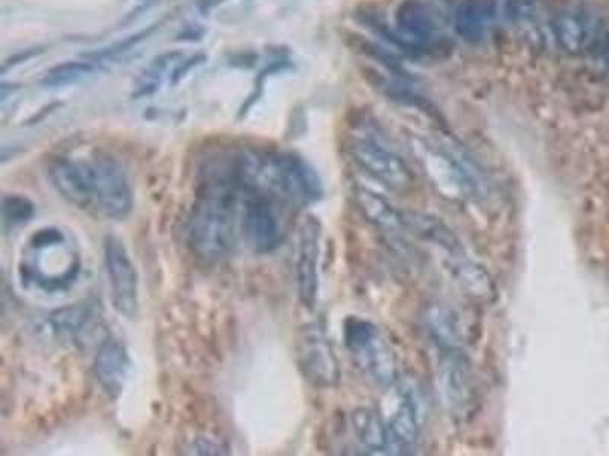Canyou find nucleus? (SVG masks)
<instances>
[{
    "label": "nucleus",
    "mask_w": 609,
    "mask_h": 456,
    "mask_svg": "<svg viewBox=\"0 0 609 456\" xmlns=\"http://www.w3.org/2000/svg\"><path fill=\"white\" fill-rule=\"evenodd\" d=\"M48 177L67 203L95 218L121 221L133 209L130 181L110 157H60L52 160Z\"/></svg>",
    "instance_id": "f257e3e1"
},
{
    "label": "nucleus",
    "mask_w": 609,
    "mask_h": 456,
    "mask_svg": "<svg viewBox=\"0 0 609 456\" xmlns=\"http://www.w3.org/2000/svg\"><path fill=\"white\" fill-rule=\"evenodd\" d=\"M243 197L229 163L208 169L189 216L186 238L201 259L220 260L235 244L238 201Z\"/></svg>",
    "instance_id": "f03ea898"
},
{
    "label": "nucleus",
    "mask_w": 609,
    "mask_h": 456,
    "mask_svg": "<svg viewBox=\"0 0 609 456\" xmlns=\"http://www.w3.org/2000/svg\"><path fill=\"white\" fill-rule=\"evenodd\" d=\"M80 270V248L61 228H42L23 248L20 277L40 291H64L77 280Z\"/></svg>",
    "instance_id": "7ed1b4c3"
},
{
    "label": "nucleus",
    "mask_w": 609,
    "mask_h": 456,
    "mask_svg": "<svg viewBox=\"0 0 609 456\" xmlns=\"http://www.w3.org/2000/svg\"><path fill=\"white\" fill-rule=\"evenodd\" d=\"M416 156L442 197L451 201H465L480 197L485 192L482 175L471 160L451 148L437 149L427 143L418 142Z\"/></svg>",
    "instance_id": "20e7f679"
},
{
    "label": "nucleus",
    "mask_w": 609,
    "mask_h": 456,
    "mask_svg": "<svg viewBox=\"0 0 609 456\" xmlns=\"http://www.w3.org/2000/svg\"><path fill=\"white\" fill-rule=\"evenodd\" d=\"M345 347L352 362L370 384L387 388L396 377V358L380 327L360 317H349L343 326Z\"/></svg>",
    "instance_id": "39448f33"
},
{
    "label": "nucleus",
    "mask_w": 609,
    "mask_h": 456,
    "mask_svg": "<svg viewBox=\"0 0 609 456\" xmlns=\"http://www.w3.org/2000/svg\"><path fill=\"white\" fill-rule=\"evenodd\" d=\"M296 356L303 377L316 388H334L340 382V365L331 339L320 324H307L297 333Z\"/></svg>",
    "instance_id": "423d86ee"
},
{
    "label": "nucleus",
    "mask_w": 609,
    "mask_h": 456,
    "mask_svg": "<svg viewBox=\"0 0 609 456\" xmlns=\"http://www.w3.org/2000/svg\"><path fill=\"white\" fill-rule=\"evenodd\" d=\"M241 230L247 245L256 253H270L285 236L282 209L287 204L262 194L244 195Z\"/></svg>",
    "instance_id": "0eeeda50"
},
{
    "label": "nucleus",
    "mask_w": 609,
    "mask_h": 456,
    "mask_svg": "<svg viewBox=\"0 0 609 456\" xmlns=\"http://www.w3.org/2000/svg\"><path fill=\"white\" fill-rule=\"evenodd\" d=\"M351 154L364 172L390 190L405 192L413 186L415 175L409 165L377 139L358 137L352 142Z\"/></svg>",
    "instance_id": "6e6552de"
},
{
    "label": "nucleus",
    "mask_w": 609,
    "mask_h": 456,
    "mask_svg": "<svg viewBox=\"0 0 609 456\" xmlns=\"http://www.w3.org/2000/svg\"><path fill=\"white\" fill-rule=\"evenodd\" d=\"M104 259L113 308L125 318L136 317L139 311V276L124 242L116 236H107Z\"/></svg>",
    "instance_id": "1a4fd4ad"
},
{
    "label": "nucleus",
    "mask_w": 609,
    "mask_h": 456,
    "mask_svg": "<svg viewBox=\"0 0 609 456\" xmlns=\"http://www.w3.org/2000/svg\"><path fill=\"white\" fill-rule=\"evenodd\" d=\"M395 409L387 415V452L389 455H407L415 450L421 431L422 402L419 393L409 385L401 384L396 388Z\"/></svg>",
    "instance_id": "9d476101"
},
{
    "label": "nucleus",
    "mask_w": 609,
    "mask_h": 456,
    "mask_svg": "<svg viewBox=\"0 0 609 456\" xmlns=\"http://www.w3.org/2000/svg\"><path fill=\"white\" fill-rule=\"evenodd\" d=\"M322 225L314 216L305 219L300 228L297 251V291L303 306L313 309L319 297V260Z\"/></svg>",
    "instance_id": "9b49d317"
},
{
    "label": "nucleus",
    "mask_w": 609,
    "mask_h": 456,
    "mask_svg": "<svg viewBox=\"0 0 609 456\" xmlns=\"http://www.w3.org/2000/svg\"><path fill=\"white\" fill-rule=\"evenodd\" d=\"M439 388L448 408L465 411L472 399V376L462 350L444 352L439 367Z\"/></svg>",
    "instance_id": "f8f14e48"
},
{
    "label": "nucleus",
    "mask_w": 609,
    "mask_h": 456,
    "mask_svg": "<svg viewBox=\"0 0 609 456\" xmlns=\"http://www.w3.org/2000/svg\"><path fill=\"white\" fill-rule=\"evenodd\" d=\"M556 43L567 54L578 55L593 48L600 26L584 11H564L553 19Z\"/></svg>",
    "instance_id": "ddd939ff"
},
{
    "label": "nucleus",
    "mask_w": 609,
    "mask_h": 456,
    "mask_svg": "<svg viewBox=\"0 0 609 456\" xmlns=\"http://www.w3.org/2000/svg\"><path fill=\"white\" fill-rule=\"evenodd\" d=\"M422 320L431 341L442 352L462 350V326L453 309L441 303L430 304L425 309Z\"/></svg>",
    "instance_id": "4468645a"
},
{
    "label": "nucleus",
    "mask_w": 609,
    "mask_h": 456,
    "mask_svg": "<svg viewBox=\"0 0 609 456\" xmlns=\"http://www.w3.org/2000/svg\"><path fill=\"white\" fill-rule=\"evenodd\" d=\"M495 16V0H462L454 13V29L465 42L477 43L485 37Z\"/></svg>",
    "instance_id": "2eb2a0df"
},
{
    "label": "nucleus",
    "mask_w": 609,
    "mask_h": 456,
    "mask_svg": "<svg viewBox=\"0 0 609 456\" xmlns=\"http://www.w3.org/2000/svg\"><path fill=\"white\" fill-rule=\"evenodd\" d=\"M131 361L127 350L118 341H109L99 349L95 359V374L107 393L118 396L130 373Z\"/></svg>",
    "instance_id": "dca6fc26"
},
{
    "label": "nucleus",
    "mask_w": 609,
    "mask_h": 456,
    "mask_svg": "<svg viewBox=\"0 0 609 456\" xmlns=\"http://www.w3.org/2000/svg\"><path fill=\"white\" fill-rule=\"evenodd\" d=\"M402 227L412 230L413 235L451 254V257L462 256L463 250L456 235L439 218L425 213L402 212Z\"/></svg>",
    "instance_id": "f3484780"
},
{
    "label": "nucleus",
    "mask_w": 609,
    "mask_h": 456,
    "mask_svg": "<svg viewBox=\"0 0 609 456\" xmlns=\"http://www.w3.org/2000/svg\"><path fill=\"white\" fill-rule=\"evenodd\" d=\"M395 26L416 42L430 45L436 23L422 0H402L395 11Z\"/></svg>",
    "instance_id": "a211bd4d"
},
{
    "label": "nucleus",
    "mask_w": 609,
    "mask_h": 456,
    "mask_svg": "<svg viewBox=\"0 0 609 456\" xmlns=\"http://www.w3.org/2000/svg\"><path fill=\"white\" fill-rule=\"evenodd\" d=\"M352 429L358 443L369 453L389 455L387 452L386 422L374 408H358L352 414Z\"/></svg>",
    "instance_id": "6ab92c4d"
},
{
    "label": "nucleus",
    "mask_w": 609,
    "mask_h": 456,
    "mask_svg": "<svg viewBox=\"0 0 609 456\" xmlns=\"http://www.w3.org/2000/svg\"><path fill=\"white\" fill-rule=\"evenodd\" d=\"M354 200L357 209L372 224L386 230L402 227V212L396 210L386 198L381 197L374 190L357 186L354 190Z\"/></svg>",
    "instance_id": "aec40b11"
},
{
    "label": "nucleus",
    "mask_w": 609,
    "mask_h": 456,
    "mask_svg": "<svg viewBox=\"0 0 609 456\" xmlns=\"http://www.w3.org/2000/svg\"><path fill=\"white\" fill-rule=\"evenodd\" d=\"M450 268L457 282L465 291H468V294L477 298H491V295L494 294L495 289L491 276L483 270L482 266L466 259L465 254L451 257Z\"/></svg>",
    "instance_id": "412c9836"
},
{
    "label": "nucleus",
    "mask_w": 609,
    "mask_h": 456,
    "mask_svg": "<svg viewBox=\"0 0 609 456\" xmlns=\"http://www.w3.org/2000/svg\"><path fill=\"white\" fill-rule=\"evenodd\" d=\"M349 45H351L355 51L364 55V57L377 61L384 69L390 70V72L401 76V78H409V73L402 67L399 58L396 57L393 52L387 51L386 48L378 45V43L367 40L363 35L352 34L351 37H349Z\"/></svg>",
    "instance_id": "4be33fe9"
},
{
    "label": "nucleus",
    "mask_w": 609,
    "mask_h": 456,
    "mask_svg": "<svg viewBox=\"0 0 609 456\" xmlns=\"http://www.w3.org/2000/svg\"><path fill=\"white\" fill-rule=\"evenodd\" d=\"M96 66L92 61H67L52 67L46 75L43 84L45 86L57 87L64 84L77 83L83 76L95 72Z\"/></svg>",
    "instance_id": "5701e85b"
},
{
    "label": "nucleus",
    "mask_w": 609,
    "mask_h": 456,
    "mask_svg": "<svg viewBox=\"0 0 609 456\" xmlns=\"http://www.w3.org/2000/svg\"><path fill=\"white\" fill-rule=\"evenodd\" d=\"M4 222L5 225H16L25 224L29 219L34 216V204L28 200V198L20 197V195H10V197L4 198Z\"/></svg>",
    "instance_id": "b1692460"
},
{
    "label": "nucleus",
    "mask_w": 609,
    "mask_h": 456,
    "mask_svg": "<svg viewBox=\"0 0 609 456\" xmlns=\"http://www.w3.org/2000/svg\"><path fill=\"white\" fill-rule=\"evenodd\" d=\"M156 29V26L144 29V31L138 32V34L130 35V37L121 40V42L115 43V45L109 46V48L101 49V51L93 52V54H86L84 58L92 61V63H98V61L112 60V58L118 57V55L125 54V52L133 49L134 46L141 43L144 38H147L151 32Z\"/></svg>",
    "instance_id": "393cba45"
},
{
    "label": "nucleus",
    "mask_w": 609,
    "mask_h": 456,
    "mask_svg": "<svg viewBox=\"0 0 609 456\" xmlns=\"http://www.w3.org/2000/svg\"><path fill=\"white\" fill-rule=\"evenodd\" d=\"M504 16L514 25L532 22L538 17V2L536 0H506Z\"/></svg>",
    "instance_id": "a878e982"
},
{
    "label": "nucleus",
    "mask_w": 609,
    "mask_h": 456,
    "mask_svg": "<svg viewBox=\"0 0 609 456\" xmlns=\"http://www.w3.org/2000/svg\"><path fill=\"white\" fill-rule=\"evenodd\" d=\"M206 60L205 54H197L189 57L188 60L183 61L176 70H174L173 75H171V83L179 84L180 81L188 75L189 70L194 69V67L200 66L203 61Z\"/></svg>",
    "instance_id": "bb28decb"
},
{
    "label": "nucleus",
    "mask_w": 609,
    "mask_h": 456,
    "mask_svg": "<svg viewBox=\"0 0 609 456\" xmlns=\"http://www.w3.org/2000/svg\"><path fill=\"white\" fill-rule=\"evenodd\" d=\"M192 450L197 455H220L223 452V447L220 444L214 443V441L206 440V438H200L198 443H194Z\"/></svg>",
    "instance_id": "cd10ccee"
},
{
    "label": "nucleus",
    "mask_w": 609,
    "mask_h": 456,
    "mask_svg": "<svg viewBox=\"0 0 609 456\" xmlns=\"http://www.w3.org/2000/svg\"><path fill=\"white\" fill-rule=\"evenodd\" d=\"M43 52H45L43 48H32L19 52V54L13 55V57L5 61L4 70L8 69V67L16 66V64L25 63V61L31 60V58L37 57V55L43 54Z\"/></svg>",
    "instance_id": "c85d7f7f"
},
{
    "label": "nucleus",
    "mask_w": 609,
    "mask_h": 456,
    "mask_svg": "<svg viewBox=\"0 0 609 456\" xmlns=\"http://www.w3.org/2000/svg\"><path fill=\"white\" fill-rule=\"evenodd\" d=\"M180 52H166V54L160 55L156 60L151 63L150 69H148V76H156L157 73L165 70L168 66L169 61H173L174 58L179 57Z\"/></svg>",
    "instance_id": "c756f323"
},
{
    "label": "nucleus",
    "mask_w": 609,
    "mask_h": 456,
    "mask_svg": "<svg viewBox=\"0 0 609 456\" xmlns=\"http://www.w3.org/2000/svg\"><path fill=\"white\" fill-rule=\"evenodd\" d=\"M223 2H226V0H200L198 7H200L201 11H209L217 7V5L223 4Z\"/></svg>",
    "instance_id": "7c9ffc66"
},
{
    "label": "nucleus",
    "mask_w": 609,
    "mask_h": 456,
    "mask_svg": "<svg viewBox=\"0 0 609 456\" xmlns=\"http://www.w3.org/2000/svg\"><path fill=\"white\" fill-rule=\"evenodd\" d=\"M201 32H197V31H192V32H182V34H179V38H177V40H200L201 38Z\"/></svg>",
    "instance_id": "2f4dec72"
}]
</instances>
